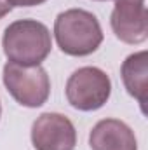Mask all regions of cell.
<instances>
[{
  "mask_svg": "<svg viewBox=\"0 0 148 150\" xmlns=\"http://www.w3.org/2000/svg\"><path fill=\"white\" fill-rule=\"evenodd\" d=\"M2 47L11 63L35 67L49 56L52 38L44 23L35 19H18L5 28Z\"/></svg>",
  "mask_w": 148,
  "mask_h": 150,
  "instance_id": "6da1fadb",
  "label": "cell"
},
{
  "mask_svg": "<svg viewBox=\"0 0 148 150\" xmlns=\"http://www.w3.org/2000/svg\"><path fill=\"white\" fill-rule=\"evenodd\" d=\"M58 47L68 56H89L103 42L98 18L84 9H68L54 21Z\"/></svg>",
  "mask_w": 148,
  "mask_h": 150,
  "instance_id": "7a4b0ae2",
  "label": "cell"
},
{
  "mask_svg": "<svg viewBox=\"0 0 148 150\" xmlns=\"http://www.w3.org/2000/svg\"><path fill=\"white\" fill-rule=\"evenodd\" d=\"M4 86L9 94L23 107H42L51 94V80L47 72L40 67H26L18 63H7L4 67Z\"/></svg>",
  "mask_w": 148,
  "mask_h": 150,
  "instance_id": "3957f363",
  "label": "cell"
},
{
  "mask_svg": "<svg viewBox=\"0 0 148 150\" xmlns=\"http://www.w3.org/2000/svg\"><path fill=\"white\" fill-rule=\"evenodd\" d=\"M68 103L82 112L101 108L111 94V80L101 68L84 67L75 70L66 82Z\"/></svg>",
  "mask_w": 148,
  "mask_h": 150,
  "instance_id": "277c9868",
  "label": "cell"
},
{
  "mask_svg": "<svg viewBox=\"0 0 148 150\" xmlns=\"http://www.w3.org/2000/svg\"><path fill=\"white\" fill-rule=\"evenodd\" d=\"M32 143L35 150H73L77 145L75 126L61 113H42L32 126Z\"/></svg>",
  "mask_w": 148,
  "mask_h": 150,
  "instance_id": "5b68a950",
  "label": "cell"
},
{
  "mask_svg": "<svg viewBox=\"0 0 148 150\" xmlns=\"http://www.w3.org/2000/svg\"><path fill=\"white\" fill-rule=\"evenodd\" d=\"M110 25L115 37L125 44H141L148 37V12L143 2L117 0Z\"/></svg>",
  "mask_w": 148,
  "mask_h": 150,
  "instance_id": "8992f818",
  "label": "cell"
},
{
  "mask_svg": "<svg viewBox=\"0 0 148 150\" xmlns=\"http://www.w3.org/2000/svg\"><path fill=\"white\" fill-rule=\"evenodd\" d=\"M89 145L92 150H138L134 131L118 119L99 120L89 134Z\"/></svg>",
  "mask_w": 148,
  "mask_h": 150,
  "instance_id": "52a82bcc",
  "label": "cell"
},
{
  "mask_svg": "<svg viewBox=\"0 0 148 150\" xmlns=\"http://www.w3.org/2000/svg\"><path fill=\"white\" fill-rule=\"evenodd\" d=\"M122 82L127 93L138 100L141 110L147 112V94H148V52H134L125 58L120 68Z\"/></svg>",
  "mask_w": 148,
  "mask_h": 150,
  "instance_id": "ba28073f",
  "label": "cell"
},
{
  "mask_svg": "<svg viewBox=\"0 0 148 150\" xmlns=\"http://www.w3.org/2000/svg\"><path fill=\"white\" fill-rule=\"evenodd\" d=\"M11 2V5L14 7H33V5H40V4H44L45 0H9Z\"/></svg>",
  "mask_w": 148,
  "mask_h": 150,
  "instance_id": "9c48e42d",
  "label": "cell"
},
{
  "mask_svg": "<svg viewBox=\"0 0 148 150\" xmlns=\"http://www.w3.org/2000/svg\"><path fill=\"white\" fill-rule=\"evenodd\" d=\"M11 11H12L11 2H9V0H0V19H2L4 16H7Z\"/></svg>",
  "mask_w": 148,
  "mask_h": 150,
  "instance_id": "30bf717a",
  "label": "cell"
},
{
  "mask_svg": "<svg viewBox=\"0 0 148 150\" xmlns=\"http://www.w3.org/2000/svg\"><path fill=\"white\" fill-rule=\"evenodd\" d=\"M99 2H103V0H99ZM117 2V0H115ZM132 2H145V0H132Z\"/></svg>",
  "mask_w": 148,
  "mask_h": 150,
  "instance_id": "8fae6325",
  "label": "cell"
},
{
  "mask_svg": "<svg viewBox=\"0 0 148 150\" xmlns=\"http://www.w3.org/2000/svg\"><path fill=\"white\" fill-rule=\"evenodd\" d=\"M0 113H2V107H0Z\"/></svg>",
  "mask_w": 148,
  "mask_h": 150,
  "instance_id": "7c38bea8",
  "label": "cell"
}]
</instances>
